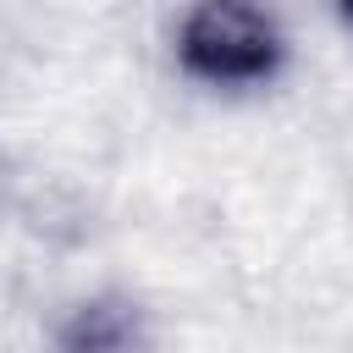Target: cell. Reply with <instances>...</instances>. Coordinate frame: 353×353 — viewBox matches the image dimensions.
Masks as SVG:
<instances>
[{
    "mask_svg": "<svg viewBox=\"0 0 353 353\" xmlns=\"http://www.w3.org/2000/svg\"><path fill=\"white\" fill-rule=\"evenodd\" d=\"M176 61L204 88H259L287 66V33L259 0H199L182 17Z\"/></svg>",
    "mask_w": 353,
    "mask_h": 353,
    "instance_id": "obj_1",
    "label": "cell"
},
{
    "mask_svg": "<svg viewBox=\"0 0 353 353\" xmlns=\"http://www.w3.org/2000/svg\"><path fill=\"white\" fill-rule=\"evenodd\" d=\"M132 347V314L110 303H88L66 325V353H127Z\"/></svg>",
    "mask_w": 353,
    "mask_h": 353,
    "instance_id": "obj_2",
    "label": "cell"
},
{
    "mask_svg": "<svg viewBox=\"0 0 353 353\" xmlns=\"http://www.w3.org/2000/svg\"><path fill=\"white\" fill-rule=\"evenodd\" d=\"M336 6H342V17H347V22H353V0H336Z\"/></svg>",
    "mask_w": 353,
    "mask_h": 353,
    "instance_id": "obj_3",
    "label": "cell"
}]
</instances>
